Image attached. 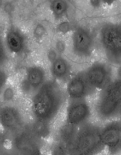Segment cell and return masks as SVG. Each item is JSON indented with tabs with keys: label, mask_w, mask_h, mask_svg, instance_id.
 I'll return each instance as SVG.
<instances>
[{
	"label": "cell",
	"mask_w": 121,
	"mask_h": 155,
	"mask_svg": "<svg viewBox=\"0 0 121 155\" xmlns=\"http://www.w3.org/2000/svg\"><path fill=\"white\" fill-rule=\"evenodd\" d=\"M28 100L31 118L52 125L64 113L68 102L64 87L52 79H48Z\"/></svg>",
	"instance_id": "1"
},
{
	"label": "cell",
	"mask_w": 121,
	"mask_h": 155,
	"mask_svg": "<svg viewBox=\"0 0 121 155\" xmlns=\"http://www.w3.org/2000/svg\"><path fill=\"white\" fill-rule=\"evenodd\" d=\"M91 102L95 120L103 123L120 119V78H115L108 85L98 91Z\"/></svg>",
	"instance_id": "2"
},
{
	"label": "cell",
	"mask_w": 121,
	"mask_h": 155,
	"mask_svg": "<svg viewBox=\"0 0 121 155\" xmlns=\"http://www.w3.org/2000/svg\"><path fill=\"white\" fill-rule=\"evenodd\" d=\"M101 125L94 119L79 127L73 154H96L105 150L101 141Z\"/></svg>",
	"instance_id": "3"
},
{
	"label": "cell",
	"mask_w": 121,
	"mask_h": 155,
	"mask_svg": "<svg viewBox=\"0 0 121 155\" xmlns=\"http://www.w3.org/2000/svg\"><path fill=\"white\" fill-rule=\"evenodd\" d=\"M99 41L103 51L109 62L118 64L120 62L121 31L120 25L108 22L99 31Z\"/></svg>",
	"instance_id": "4"
},
{
	"label": "cell",
	"mask_w": 121,
	"mask_h": 155,
	"mask_svg": "<svg viewBox=\"0 0 121 155\" xmlns=\"http://www.w3.org/2000/svg\"><path fill=\"white\" fill-rule=\"evenodd\" d=\"M0 120L2 129L11 136L22 130L28 121L22 109L16 102L2 104Z\"/></svg>",
	"instance_id": "5"
},
{
	"label": "cell",
	"mask_w": 121,
	"mask_h": 155,
	"mask_svg": "<svg viewBox=\"0 0 121 155\" xmlns=\"http://www.w3.org/2000/svg\"><path fill=\"white\" fill-rule=\"evenodd\" d=\"M48 79L47 71L42 66L34 64L28 67L19 83V92L28 100L42 86Z\"/></svg>",
	"instance_id": "6"
},
{
	"label": "cell",
	"mask_w": 121,
	"mask_h": 155,
	"mask_svg": "<svg viewBox=\"0 0 121 155\" xmlns=\"http://www.w3.org/2000/svg\"><path fill=\"white\" fill-rule=\"evenodd\" d=\"M64 113L63 121L76 127L95 119L90 100L68 101Z\"/></svg>",
	"instance_id": "7"
},
{
	"label": "cell",
	"mask_w": 121,
	"mask_h": 155,
	"mask_svg": "<svg viewBox=\"0 0 121 155\" xmlns=\"http://www.w3.org/2000/svg\"><path fill=\"white\" fill-rule=\"evenodd\" d=\"M82 71L89 85L97 92L115 78L113 67L104 62H95Z\"/></svg>",
	"instance_id": "8"
},
{
	"label": "cell",
	"mask_w": 121,
	"mask_h": 155,
	"mask_svg": "<svg viewBox=\"0 0 121 155\" xmlns=\"http://www.w3.org/2000/svg\"><path fill=\"white\" fill-rule=\"evenodd\" d=\"M79 127L64 121L53 132V152L56 154H73V147Z\"/></svg>",
	"instance_id": "9"
},
{
	"label": "cell",
	"mask_w": 121,
	"mask_h": 155,
	"mask_svg": "<svg viewBox=\"0 0 121 155\" xmlns=\"http://www.w3.org/2000/svg\"><path fill=\"white\" fill-rule=\"evenodd\" d=\"M66 83L64 89L68 101H91L97 93L89 85L82 71L74 74Z\"/></svg>",
	"instance_id": "10"
},
{
	"label": "cell",
	"mask_w": 121,
	"mask_h": 155,
	"mask_svg": "<svg viewBox=\"0 0 121 155\" xmlns=\"http://www.w3.org/2000/svg\"><path fill=\"white\" fill-rule=\"evenodd\" d=\"M45 141L34 135L25 126L22 130L11 136L12 148L21 154H39Z\"/></svg>",
	"instance_id": "11"
},
{
	"label": "cell",
	"mask_w": 121,
	"mask_h": 155,
	"mask_svg": "<svg viewBox=\"0 0 121 155\" xmlns=\"http://www.w3.org/2000/svg\"><path fill=\"white\" fill-rule=\"evenodd\" d=\"M101 139L105 149L110 154H116L120 152V119L113 120L102 123Z\"/></svg>",
	"instance_id": "12"
},
{
	"label": "cell",
	"mask_w": 121,
	"mask_h": 155,
	"mask_svg": "<svg viewBox=\"0 0 121 155\" xmlns=\"http://www.w3.org/2000/svg\"><path fill=\"white\" fill-rule=\"evenodd\" d=\"M72 45L75 55L80 58H87L92 54L95 48V40L89 30L79 27L72 34Z\"/></svg>",
	"instance_id": "13"
},
{
	"label": "cell",
	"mask_w": 121,
	"mask_h": 155,
	"mask_svg": "<svg viewBox=\"0 0 121 155\" xmlns=\"http://www.w3.org/2000/svg\"><path fill=\"white\" fill-rule=\"evenodd\" d=\"M50 72L52 79L61 84L66 83L72 77V68L66 59L59 57L51 62Z\"/></svg>",
	"instance_id": "14"
},
{
	"label": "cell",
	"mask_w": 121,
	"mask_h": 155,
	"mask_svg": "<svg viewBox=\"0 0 121 155\" xmlns=\"http://www.w3.org/2000/svg\"><path fill=\"white\" fill-rule=\"evenodd\" d=\"M6 46L9 52L15 54L23 52L26 46V38L23 33L16 28H12L7 31L5 36Z\"/></svg>",
	"instance_id": "15"
},
{
	"label": "cell",
	"mask_w": 121,
	"mask_h": 155,
	"mask_svg": "<svg viewBox=\"0 0 121 155\" xmlns=\"http://www.w3.org/2000/svg\"><path fill=\"white\" fill-rule=\"evenodd\" d=\"M52 126L51 124L31 118L25 125L34 135L45 141L52 135Z\"/></svg>",
	"instance_id": "16"
},
{
	"label": "cell",
	"mask_w": 121,
	"mask_h": 155,
	"mask_svg": "<svg viewBox=\"0 0 121 155\" xmlns=\"http://www.w3.org/2000/svg\"><path fill=\"white\" fill-rule=\"evenodd\" d=\"M17 98V91L15 87L10 84L5 85L1 91V102L2 104L15 103Z\"/></svg>",
	"instance_id": "17"
},
{
	"label": "cell",
	"mask_w": 121,
	"mask_h": 155,
	"mask_svg": "<svg viewBox=\"0 0 121 155\" xmlns=\"http://www.w3.org/2000/svg\"><path fill=\"white\" fill-rule=\"evenodd\" d=\"M69 8V5L66 1H55L51 2V8L54 16L58 19L63 18Z\"/></svg>",
	"instance_id": "18"
},
{
	"label": "cell",
	"mask_w": 121,
	"mask_h": 155,
	"mask_svg": "<svg viewBox=\"0 0 121 155\" xmlns=\"http://www.w3.org/2000/svg\"><path fill=\"white\" fill-rule=\"evenodd\" d=\"M34 34L36 38L39 39L42 38L45 34V28L42 25L39 24L35 28Z\"/></svg>",
	"instance_id": "19"
}]
</instances>
